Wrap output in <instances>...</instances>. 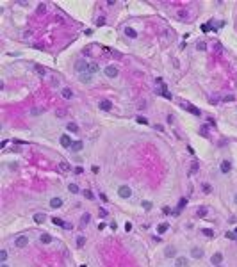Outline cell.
I'll use <instances>...</instances> for the list:
<instances>
[{"mask_svg": "<svg viewBox=\"0 0 237 267\" xmlns=\"http://www.w3.org/2000/svg\"><path fill=\"white\" fill-rule=\"evenodd\" d=\"M164 255H166L168 258H171V257H175V255H177V249H175V246H168V248L164 249Z\"/></svg>", "mask_w": 237, "mask_h": 267, "instance_id": "cell-8", "label": "cell"}, {"mask_svg": "<svg viewBox=\"0 0 237 267\" xmlns=\"http://www.w3.org/2000/svg\"><path fill=\"white\" fill-rule=\"evenodd\" d=\"M59 167H61V171H70L71 167H70V164H66V162H61L59 164Z\"/></svg>", "mask_w": 237, "mask_h": 267, "instance_id": "cell-24", "label": "cell"}, {"mask_svg": "<svg viewBox=\"0 0 237 267\" xmlns=\"http://www.w3.org/2000/svg\"><path fill=\"white\" fill-rule=\"evenodd\" d=\"M45 219H46V217H45V214H36V216H34V221H36V223H45Z\"/></svg>", "mask_w": 237, "mask_h": 267, "instance_id": "cell-18", "label": "cell"}, {"mask_svg": "<svg viewBox=\"0 0 237 267\" xmlns=\"http://www.w3.org/2000/svg\"><path fill=\"white\" fill-rule=\"evenodd\" d=\"M137 123H141V125H148V119H146L145 116H137Z\"/></svg>", "mask_w": 237, "mask_h": 267, "instance_id": "cell-27", "label": "cell"}, {"mask_svg": "<svg viewBox=\"0 0 237 267\" xmlns=\"http://www.w3.org/2000/svg\"><path fill=\"white\" fill-rule=\"evenodd\" d=\"M230 167H232V164H230L228 160H223V162H221V171H223V173H228Z\"/></svg>", "mask_w": 237, "mask_h": 267, "instance_id": "cell-15", "label": "cell"}, {"mask_svg": "<svg viewBox=\"0 0 237 267\" xmlns=\"http://www.w3.org/2000/svg\"><path fill=\"white\" fill-rule=\"evenodd\" d=\"M82 148H84V143H82V141H75V143L71 144V152H75V153L80 152Z\"/></svg>", "mask_w": 237, "mask_h": 267, "instance_id": "cell-11", "label": "cell"}, {"mask_svg": "<svg viewBox=\"0 0 237 267\" xmlns=\"http://www.w3.org/2000/svg\"><path fill=\"white\" fill-rule=\"evenodd\" d=\"M5 258H7V251H0V260L5 262Z\"/></svg>", "mask_w": 237, "mask_h": 267, "instance_id": "cell-34", "label": "cell"}, {"mask_svg": "<svg viewBox=\"0 0 237 267\" xmlns=\"http://www.w3.org/2000/svg\"><path fill=\"white\" fill-rule=\"evenodd\" d=\"M118 194L121 196V198H130V196H132V191H130L128 185H121V187L118 189Z\"/></svg>", "mask_w": 237, "mask_h": 267, "instance_id": "cell-3", "label": "cell"}, {"mask_svg": "<svg viewBox=\"0 0 237 267\" xmlns=\"http://www.w3.org/2000/svg\"><path fill=\"white\" fill-rule=\"evenodd\" d=\"M36 71H38V73H39V75H43V77H45V73H46V70H45V68H43V66H39V64H38V66H36Z\"/></svg>", "mask_w": 237, "mask_h": 267, "instance_id": "cell-28", "label": "cell"}, {"mask_svg": "<svg viewBox=\"0 0 237 267\" xmlns=\"http://www.w3.org/2000/svg\"><path fill=\"white\" fill-rule=\"evenodd\" d=\"M89 221H91V216H89V214H84V216L80 217V223H82L84 226H86V225H87Z\"/></svg>", "mask_w": 237, "mask_h": 267, "instance_id": "cell-19", "label": "cell"}, {"mask_svg": "<svg viewBox=\"0 0 237 267\" xmlns=\"http://www.w3.org/2000/svg\"><path fill=\"white\" fill-rule=\"evenodd\" d=\"M234 199H235V203H237V194H235V198H234Z\"/></svg>", "mask_w": 237, "mask_h": 267, "instance_id": "cell-40", "label": "cell"}, {"mask_svg": "<svg viewBox=\"0 0 237 267\" xmlns=\"http://www.w3.org/2000/svg\"><path fill=\"white\" fill-rule=\"evenodd\" d=\"M125 230H127V231H130V230H132V225H130V223H127V225H125Z\"/></svg>", "mask_w": 237, "mask_h": 267, "instance_id": "cell-38", "label": "cell"}, {"mask_svg": "<svg viewBox=\"0 0 237 267\" xmlns=\"http://www.w3.org/2000/svg\"><path fill=\"white\" fill-rule=\"evenodd\" d=\"M143 208H145V210H150V208H152V203H150V201H143Z\"/></svg>", "mask_w": 237, "mask_h": 267, "instance_id": "cell-32", "label": "cell"}, {"mask_svg": "<svg viewBox=\"0 0 237 267\" xmlns=\"http://www.w3.org/2000/svg\"><path fill=\"white\" fill-rule=\"evenodd\" d=\"M175 265H177V267H187V265H189V260H187L186 257H178V258H177V262H175Z\"/></svg>", "mask_w": 237, "mask_h": 267, "instance_id": "cell-6", "label": "cell"}, {"mask_svg": "<svg viewBox=\"0 0 237 267\" xmlns=\"http://www.w3.org/2000/svg\"><path fill=\"white\" fill-rule=\"evenodd\" d=\"M221 260H223V255H221V253H214V255H212V258H210V262H212L214 265H219V264H221Z\"/></svg>", "mask_w": 237, "mask_h": 267, "instance_id": "cell-9", "label": "cell"}, {"mask_svg": "<svg viewBox=\"0 0 237 267\" xmlns=\"http://www.w3.org/2000/svg\"><path fill=\"white\" fill-rule=\"evenodd\" d=\"M100 216H102V217H105V216H107V210H104V208H100Z\"/></svg>", "mask_w": 237, "mask_h": 267, "instance_id": "cell-37", "label": "cell"}, {"mask_svg": "<svg viewBox=\"0 0 237 267\" xmlns=\"http://www.w3.org/2000/svg\"><path fill=\"white\" fill-rule=\"evenodd\" d=\"M61 94H63V96H64L66 100H70V98L73 96V93H71V89H70V87H64V89L61 91Z\"/></svg>", "mask_w": 237, "mask_h": 267, "instance_id": "cell-14", "label": "cell"}, {"mask_svg": "<svg viewBox=\"0 0 237 267\" xmlns=\"http://www.w3.org/2000/svg\"><path fill=\"white\" fill-rule=\"evenodd\" d=\"M196 214L200 216V217H203V216L207 214V210H205V208H198V212H196Z\"/></svg>", "mask_w": 237, "mask_h": 267, "instance_id": "cell-35", "label": "cell"}, {"mask_svg": "<svg viewBox=\"0 0 237 267\" xmlns=\"http://www.w3.org/2000/svg\"><path fill=\"white\" fill-rule=\"evenodd\" d=\"M75 70L79 71L80 75H82V73H87V71H89V64H87L84 59H79V61L75 62Z\"/></svg>", "mask_w": 237, "mask_h": 267, "instance_id": "cell-1", "label": "cell"}, {"mask_svg": "<svg viewBox=\"0 0 237 267\" xmlns=\"http://www.w3.org/2000/svg\"><path fill=\"white\" fill-rule=\"evenodd\" d=\"M61 205H63V199H61V198H52V199H50V207H52V208H59Z\"/></svg>", "mask_w": 237, "mask_h": 267, "instance_id": "cell-10", "label": "cell"}, {"mask_svg": "<svg viewBox=\"0 0 237 267\" xmlns=\"http://www.w3.org/2000/svg\"><path fill=\"white\" fill-rule=\"evenodd\" d=\"M226 239H232V240H235V239H237L235 231H226Z\"/></svg>", "mask_w": 237, "mask_h": 267, "instance_id": "cell-30", "label": "cell"}, {"mask_svg": "<svg viewBox=\"0 0 237 267\" xmlns=\"http://www.w3.org/2000/svg\"><path fill=\"white\" fill-rule=\"evenodd\" d=\"M27 244H29V237H27V235H20V237L14 240V246H16V248H25Z\"/></svg>", "mask_w": 237, "mask_h": 267, "instance_id": "cell-2", "label": "cell"}, {"mask_svg": "<svg viewBox=\"0 0 237 267\" xmlns=\"http://www.w3.org/2000/svg\"><path fill=\"white\" fill-rule=\"evenodd\" d=\"M182 107H186V109H189V111H191V112H193V114L200 116V111H198L196 107H193V105H191V103H187V102H184V103H182Z\"/></svg>", "mask_w": 237, "mask_h": 267, "instance_id": "cell-12", "label": "cell"}, {"mask_svg": "<svg viewBox=\"0 0 237 267\" xmlns=\"http://www.w3.org/2000/svg\"><path fill=\"white\" fill-rule=\"evenodd\" d=\"M191 255H193V258H201V257H203V251H201L200 248H193V249H191Z\"/></svg>", "mask_w": 237, "mask_h": 267, "instance_id": "cell-13", "label": "cell"}, {"mask_svg": "<svg viewBox=\"0 0 237 267\" xmlns=\"http://www.w3.org/2000/svg\"><path fill=\"white\" fill-rule=\"evenodd\" d=\"M98 107H100V111H111V109H112V103H111L109 100H102V102L98 103Z\"/></svg>", "mask_w": 237, "mask_h": 267, "instance_id": "cell-5", "label": "cell"}, {"mask_svg": "<svg viewBox=\"0 0 237 267\" xmlns=\"http://www.w3.org/2000/svg\"><path fill=\"white\" fill-rule=\"evenodd\" d=\"M105 75L109 77V78H114V77L118 75V68H114V66H107V68H105Z\"/></svg>", "mask_w": 237, "mask_h": 267, "instance_id": "cell-4", "label": "cell"}, {"mask_svg": "<svg viewBox=\"0 0 237 267\" xmlns=\"http://www.w3.org/2000/svg\"><path fill=\"white\" fill-rule=\"evenodd\" d=\"M61 144H63L64 148H71V144H73V143H71V139L64 134V135H61Z\"/></svg>", "mask_w": 237, "mask_h": 267, "instance_id": "cell-7", "label": "cell"}, {"mask_svg": "<svg viewBox=\"0 0 237 267\" xmlns=\"http://www.w3.org/2000/svg\"><path fill=\"white\" fill-rule=\"evenodd\" d=\"M235 235H237V228H235Z\"/></svg>", "mask_w": 237, "mask_h": 267, "instance_id": "cell-41", "label": "cell"}, {"mask_svg": "<svg viewBox=\"0 0 237 267\" xmlns=\"http://www.w3.org/2000/svg\"><path fill=\"white\" fill-rule=\"evenodd\" d=\"M98 71V64L96 62H89V73H96Z\"/></svg>", "mask_w": 237, "mask_h": 267, "instance_id": "cell-20", "label": "cell"}, {"mask_svg": "<svg viewBox=\"0 0 237 267\" xmlns=\"http://www.w3.org/2000/svg\"><path fill=\"white\" fill-rule=\"evenodd\" d=\"M125 34H127L128 38H136V36H137V32H136L134 29H130V27H127V29H125Z\"/></svg>", "mask_w": 237, "mask_h": 267, "instance_id": "cell-17", "label": "cell"}, {"mask_svg": "<svg viewBox=\"0 0 237 267\" xmlns=\"http://www.w3.org/2000/svg\"><path fill=\"white\" fill-rule=\"evenodd\" d=\"M68 191L73 192V194H77V192H79V187H77L75 184H70V185H68Z\"/></svg>", "mask_w": 237, "mask_h": 267, "instance_id": "cell-22", "label": "cell"}, {"mask_svg": "<svg viewBox=\"0 0 237 267\" xmlns=\"http://www.w3.org/2000/svg\"><path fill=\"white\" fill-rule=\"evenodd\" d=\"M84 196H86L87 199H93V198H95V196H93V192H91V191H84Z\"/></svg>", "mask_w": 237, "mask_h": 267, "instance_id": "cell-33", "label": "cell"}, {"mask_svg": "<svg viewBox=\"0 0 237 267\" xmlns=\"http://www.w3.org/2000/svg\"><path fill=\"white\" fill-rule=\"evenodd\" d=\"M157 231H159V233H164V231H168V225H166V223H162V225H159Z\"/></svg>", "mask_w": 237, "mask_h": 267, "instance_id": "cell-25", "label": "cell"}, {"mask_svg": "<svg viewBox=\"0 0 237 267\" xmlns=\"http://www.w3.org/2000/svg\"><path fill=\"white\" fill-rule=\"evenodd\" d=\"M196 48H198V50H201V52H203V50L207 48V45H205V43H198V45H196Z\"/></svg>", "mask_w": 237, "mask_h": 267, "instance_id": "cell-36", "label": "cell"}, {"mask_svg": "<svg viewBox=\"0 0 237 267\" xmlns=\"http://www.w3.org/2000/svg\"><path fill=\"white\" fill-rule=\"evenodd\" d=\"M80 80L89 82V80H91V73H89V71H87V73H82V75H80Z\"/></svg>", "mask_w": 237, "mask_h": 267, "instance_id": "cell-23", "label": "cell"}, {"mask_svg": "<svg viewBox=\"0 0 237 267\" xmlns=\"http://www.w3.org/2000/svg\"><path fill=\"white\" fill-rule=\"evenodd\" d=\"M2 267H9V265H7V264H2Z\"/></svg>", "mask_w": 237, "mask_h": 267, "instance_id": "cell-39", "label": "cell"}, {"mask_svg": "<svg viewBox=\"0 0 237 267\" xmlns=\"http://www.w3.org/2000/svg\"><path fill=\"white\" fill-rule=\"evenodd\" d=\"M201 233H203V235H207V237H214V231H212V230H209V228H203V230H201Z\"/></svg>", "mask_w": 237, "mask_h": 267, "instance_id": "cell-26", "label": "cell"}, {"mask_svg": "<svg viewBox=\"0 0 237 267\" xmlns=\"http://www.w3.org/2000/svg\"><path fill=\"white\" fill-rule=\"evenodd\" d=\"M184 205H187V199H186V198L180 199V203H178V210H177V212H180V208H184Z\"/></svg>", "mask_w": 237, "mask_h": 267, "instance_id": "cell-29", "label": "cell"}, {"mask_svg": "<svg viewBox=\"0 0 237 267\" xmlns=\"http://www.w3.org/2000/svg\"><path fill=\"white\" fill-rule=\"evenodd\" d=\"M39 240H41V242H43V244H50V242H52V237H50L48 233H41Z\"/></svg>", "mask_w": 237, "mask_h": 267, "instance_id": "cell-16", "label": "cell"}, {"mask_svg": "<svg viewBox=\"0 0 237 267\" xmlns=\"http://www.w3.org/2000/svg\"><path fill=\"white\" fill-rule=\"evenodd\" d=\"M84 242H86V239H84V237H77V246H79V248L84 246Z\"/></svg>", "mask_w": 237, "mask_h": 267, "instance_id": "cell-31", "label": "cell"}, {"mask_svg": "<svg viewBox=\"0 0 237 267\" xmlns=\"http://www.w3.org/2000/svg\"><path fill=\"white\" fill-rule=\"evenodd\" d=\"M66 128H68V130H70V132H73V134H75V132H79V126H77V125H75V123H70V125H68V126H66Z\"/></svg>", "mask_w": 237, "mask_h": 267, "instance_id": "cell-21", "label": "cell"}]
</instances>
